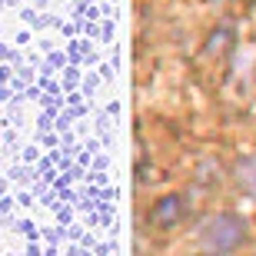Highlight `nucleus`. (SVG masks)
I'll return each instance as SVG.
<instances>
[{"mask_svg": "<svg viewBox=\"0 0 256 256\" xmlns=\"http://www.w3.org/2000/svg\"><path fill=\"white\" fill-rule=\"evenodd\" d=\"M183 200L180 196H166V200H160V206L153 210V223L156 226H170V223H176L180 220V213H183V206H180Z\"/></svg>", "mask_w": 256, "mask_h": 256, "instance_id": "2", "label": "nucleus"}, {"mask_svg": "<svg viewBox=\"0 0 256 256\" xmlns=\"http://www.w3.org/2000/svg\"><path fill=\"white\" fill-rule=\"evenodd\" d=\"M236 180L246 186V193L256 196V160H240L236 163Z\"/></svg>", "mask_w": 256, "mask_h": 256, "instance_id": "3", "label": "nucleus"}, {"mask_svg": "<svg viewBox=\"0 0 256 256\" xmlns=\"http://www.w3.org/2000/svg\"><path fill=\"white\" fill-rule=\"evenodd\" d=\"M246 240V226L240 216H210L203 226H200V243L206 250H216V253H226V250H236L240 243Z\"/></svg>", "mask_w": 256, "mask_h": 256, "instance_id": "1", "label": "nucleus"}]
</instances>
